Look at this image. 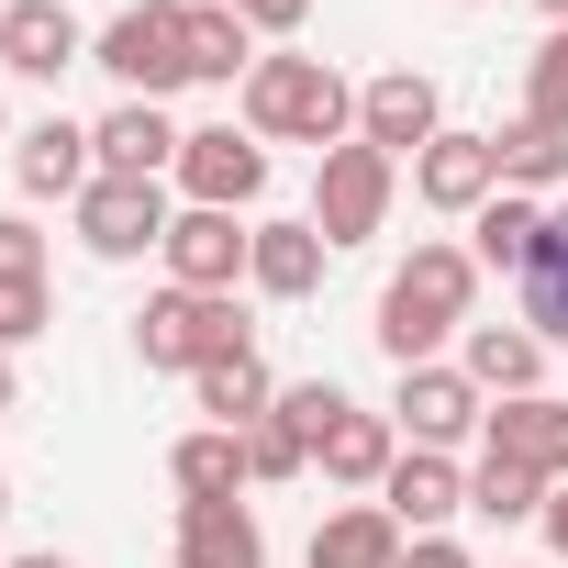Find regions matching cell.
<instances>
[{
	"mask_svg": "<svg viewBox=\"0 0 568 568\" xmlns=\"http://www.w3.org/2000/svg\"><path fill=\"white\" fill-rule=\"evenodd\" d=\"M402 524H390V501H346V513H324L313 524V568H402Z\"/></svg>",
	"mask_w": 568,
	"mask_h": 568,
	"instance_id": "cell-21",
	"label": "cell"
},
{
	"mask_svg": "<svg viewBox=\"0 0 568 568\" xmlns=\"http://www.w3.org/2000/svg\"><path fill=\"white\" fill-rule=\"evenodd\" d=\"M256 335H245V313H234V291H156L145 313H134V357L145 368H179V379H201V368H223V357H245Z\"/></svg>",
	"mask_w": 568,
	"mask_h": 568,
	"instance_id": "cell-3",
	"label": "cell"
},
{
	"mask_svg": "<svg viewBox=\"0 0 568 568\" xmlns=\"http://www.w3.org/2000/svg\"><path fill=\"white\" fill-rule=\"evenodd\" d=\"M446 12H468V0H446Z\"/></svg>",
	"mask_w": 568,
	"mask_h": 568,
	"instance_id": "cell-40",
	"label": "cell"
},
{
	"mask_svg": "<svg viewBox=\"0 0 568 568\" xmlns=\"http://www.w3.org/2000/svg\"><path fill=\"white\" fill-rule=\"evenodd\" d=\"M179 34H190V79H245L256 68V34H245V12L234 0H179Z\"/></svg>",
	"mask_w": 568,
	"mask_h": 568,
	"instance_id": "cell-22",
	"label": "cell"
},
{
	"mask_svg": "<svg viewBox=\"0 0 568 568\" xmlns=\"http://www.w3.org/2000/svg\"><path fill=\"white\" fill-rule=\"evenodd\" d=\"M479 435H490V457H513V468H535L546 490H568V402L524 390V402H501Z\"/></svg>",
	"mask_w": 568,
	"mask_h": 568,
	"instance_id": "cell-15",
	"label": "cell"
},
{
	"mask_svg": "<svg viewBox=\"0 0 568 568\" xmlns=\"http://www.w3.org/2000/svg\"><path fill=\"white\" fill-rule=\"evenodd\" d=\"M490 145H501V190H524V201L568 179V134H557V123H513V134H490Z\"/></svg>",
	"mask_w": 568,
	"mask_h": 568,
	"instance_id": "cell-28",
	"label": "cell"
},
{
	"mask_svg": "<svg viewBox=\"0 0 568 568\" xmlns=\"http://www.w3.org/2000/svg\"><path fill=\"white\" fill-rule=\"evenodd\" d=\"M546 23H568V0H546Z\"/></svg>",
	"mask_w": 568,
	"mask_h": 568,
	"instance_id": "cell-38",
	"label": "cell"
},
{
	"mask_svg": "<svg viewBox=\"0 0 568 568\" xmlns=\"http://www.w3.org/2000/svg\"><path fill=\"white\" fill-rule=\"evenodd\" d=\"M535 234H546V201H524V190H501V201H479V212H468V256H479V267H501V278H524V267H535Z\"/></svg>",
	"mask_w": 568,
	"mask_h": 568,
	"instance_id": "cell-23",
	"label": "cell"
},
{
	"mask_svg": "<svg viewBox=\"0 0 568 568\" xmlns=\"http://www.w3.org/2000/svg\"><path fill=\"white\" fill-rule=\"evenodd\" d=\"M468 302H479V256L468 245H413L379 291V357L390 368H435L446 335H468Z\"/></svg>",
	"mask_w": 568,
	"mask_h": 568,
	"instance_id": "cell-1",
	"label": "cell"
},
{
	"mask_svg": "<svg viewBox=\"0 0 568 568\" xmlns=\"http://www.w3.org/2000/svg\"><path fill=\"white\" fill-rule=\"evenodd\" d=\"M0 123H12V112H0Z\"/></svg>",
	"mask_w": 568,
	"mask_h": 568,
	"instance_id": "cell-42",
	"label": "cell"
},
{
	"mask_svg": "<svg viewBox=\"0 0 568 568\" xmlns=\"http://www.w3.org/2000/svg\"><path fill=\"white\" fill-rule=\"evenodd\" d=\"M468 379H479V402H524L535 379H546V335L535 324H468V357H457Z\"/></svg>",
	"mask_w": 568,
	"mask_h": 568,
	"instance_id": "cell-20",
	"label": "cell"
},
{
	"mask_svg": "<svg viewBox=\"0 0 568 568\" xmlns=\"http://www.w3.org/2000/svg\"><path fill=\"white\" fill-rule=\"evenodd\" d=\"M90 145H101V179H168L190 134H179L156 101H112V112L90 123Z\"/></svg>",
	"mask_w": 568,
	"mask_h": 568,
	"instance_id": "cell-14",
	"label": "cell"
},
{
	"mask_svg": "<svg viewBox=\"0 0 568 568\" xmlns=\"http://www.w3.org/2000/svg\"><path fill=\"white\" fill-rule=\"evenodd\" d=\"M0 278H45V234L23 212H0Z\"/></svg>",
	"mask_w": 568,
	"mask_h": 568,
	"instance_id": "cell-32",
	"label": "cell"
},
{
	"mask_svg": "<svg viewBox=\"0 0 568 568\" xmlns=\"http://www.w3.org/2000/svg\"><path fill=\"white\" fill-rule=\"evenodd\" d=\"M379 501H390V524H402V535H446V524L468 513V479H457L435 446H413V457L379 479Z\"/></svg>",
	"mask_w": 568,
	"mask_h": 568,
	"instance_id": "cell-19",
	"label": "cell"
},
{
	"mask_svg": "<svg viewBox=\"0 0 568 568\" xmlns=\"http://www.w3.org/2000/svg\"><path fill=\"white\" fill-rule=\"evenodd\" d=\"M524 123H557L568 134V23L535 45V68H524Z\"/></svg>",
	"mask_w": 568,
	"mask_h": 568,
	"instance_id": "cell-30",
	"label": "cell"
},
{
	"mask_svg": "<svg viewBox=\"0 0 568 568\" xmlns=\"http://www.w3.org/2000/svg\"><path fill=\"white\" fill-rule=\"evenodd\" d=\"M156 256H168V291H234L245 256H256V223H234V212H179Z\"/></svg>",
	"mask_w": 568,
	"mask_h": 568,
	"instance_id": "cell-10",
	"label": "cell"
},
{
	"mask_svg": "<svg viewBox=\"0 0 568 568\" xmlns=\"http://www.w3.org/2000/svg\"><path fill=\"white\" fill-rule=\"evenodd\" d=\"M535 524H546V546H557V568H568V490H546V513H535Z\"/></svg>",
	"mask_w": 568,
	"mask_h": 568,
	"instance_id": "cell-35",
	"label": "cell"
},
{
	"mask_svg": "<svg viewBox=\"0 0 568 568\" xmlns=\"http://www.w3.org/2000/svg\"><path fill=\"white\" fill-rule=\"evenodd\" d=\"M168 223H179V212H168V179H90V190H79V245L112 256V267H123V256H156Z\"/></svg>",
	"mask_w": 568,
	"mask_h": 568,
	"instance_id": "cell-7",
	"label": "cell"
},
{
	"mask_svg": "<svg viewBox=\"0 0 568 568\" xmlns=\"http://www.w3.org/2000/svg\"><path fill=\"white\" fill-rule=\"evenodd\" d=\"M302 468H313V435H302L291 413L245 424V479H302Z\"/></svg>",
	"mask_w": 568,
	"mask_h": 568,
	"instance_id": "cell-29",
	"label": "cell"
},
{
	"mask_svg": "<svg viewBox=\"0 0 568 568\" xmlns=\"http://www.w3.org/2000/svg\"><path fill=\"white\" fill-rule=\"evenodd\" d=\"M45 324H57V291H45V278H0V357L34 346Z\"/></svg>",
	"mask_w": 568,
	"mask_h": 568,
	"instance_id": "cell-31",
	"label": "cell"
},
{
	"mask_svg": "<svg viewBox=\"0 0 568 568\" xmlns=\"http://www.w3.org/2000/svg\"><path fill=\"white\" fill-rule=\"evenodd\" d=\"M524 291V324L546 335V346H568V201L546 212V234H535V267L513 278Z\"/></svg>",
	"mask_w": 568,
	"mask_h": 568,
	"instance_id": "cell-25",
	"label": "cell"
},
{
	"mask_svg": "<svg viewBox=\"0 0 568 568\" xmlns=\"http://www.w3.org/2000/svg\"><path fill=\"white\" fill-rule=\"evenodd\" d=\"M179 201L190 212H256V190H267V145L256 134H234V123H201L190 145H179Z\"/></svg>",
	"mask_w": 568,
	"mask_h": 568,
	"instance_id": "cell-6",
	"label": "cell"
},
{
	"mask_svg": "<svg viewBox=\"0 0 568 568\" xmlns=\"http://www.w3.org/2000/svg\"><path fill=\"white\" fill-rule=\"evenodd\" d=\"M12 390H23V379H12V357H0V413H12Z\"/></svg>",
	"mask_w": 568,
	"mask_h": 568,
	"instance_id": "cell-37",
	"label": "cell"
},
{
	"mask_svg": "<svg viewBox=\"0 0 568 568\" xmlns=\"http://www.w3.org/2000/svg\"><path fill=\"white\" fill-rule=\"evenodd\" d=\"M168 479H179V501H234L245 490V435H223V424L179 435L168 446Z\"/></svg>",
	"mask_w": 568,
	"mask_h": 568,
	"instance_id": "cell-26",
	"label": "cell"
},
{
	"mask_svg": "<svg viewBox=\"0 0 568 568\" xmlns=\"http://www.w3.org/2000/svg\"><path fill=\"white\" fill-rule=\"evenodd\" d=\"M413 201H424V212H479V201H501V145H490V134H435V145L413 156Z\"/></svg>",
	"mask_w": 568,
	"mask_h": 568,
	"instance_id": "cell-11",
	"label": "cell"
},
{
	"mask_svg": "<svg viewBox=\"0 0 568 568\" xmlns=\"http://www.w3.org/2000/svg\"><path fill=\"white\" fill-rule=\"evenodd\" d=\"M390 424H402L413 446H435V457H446L457 435H479V424H490V402H479V379H468V368H446V357H435V368H402Z\"/></svg>",
	"mask_w": 568,
	"mask_h": 568,
	"instance_id": "cell-9",
	"label": "cell"
},
{
	"mask_svg": "<svg viewBox=\"0 0 568 568\" xmlns=\"http://www.w3.org/2000/svg\"><path fill=\"white\" fill-rule=\"evenodd\" d=\"M324 256H335V245H324V223H313V212H302V223H256L245 278H256L267 302H313V291H324Z\"/></svg>",
	"mask_w": 568,
	"mask_h": 568,
	"instance_id": "cell-18",
	"label": "cell"
},
{
	"mask_svg": "<svg viewBox=\"0 0 568 568\" xmlns=\"http://www.w3.org/2000/svg\"><path fill=\"white\" fill-rule=\"evenodd\" d=\"M390 190H402V156H379V145H335L324 168H313V223H324V245H368L379 223H390Z\"/></svg>",
	"mask_w": 568,
	"mask_h": 568,
	"instance_id": "cell-5",
	"label": "cell"
},
{
	"mask_svg": "<svg viewBox=\"0 0 568 568\" xmlns=\"http://www.w3.org/2000/svg\"><path fill=\"white\" fill-rule=\"evenodd\" d=\"M12 179H23V201H79V190L101 179V145H90V123L45 112V123L12 145Z\"/></svg>",
	"mask_w": 568,
	"mask_h": 568,
	"instance_id": "cell-13",
	"label": "cell"
},
{
	"mask_svg": "<svg viewBox=\"0 0 568 568\" xmlns=\"http://www.w3.org/2000/svg\"><path fill=\"white\" fill-rule=\"evenodd\" d=\"M468 513H479V524H535V513H546V479L513 468V457H479V468H468Z\"/></svg>",
	"mask_w": 568,
	"mask_h": 568,
	"instance_id": "cell-27",
	"label": "cell"
},
{
	"mask_svg": "<svg viewBox=\"0 0 568 568\" xmlns=\"http://www.w3.org/2000/svg\"><path fill=\"white\" fill-rule=\"evenodd\" d=\"M179 568H267L256 501H179Z\"/></svg>",
	"mask_w": 568,
	"mask_h": 568,
	"instance_id": "cell-17",
	"label": "cell"
},
{
	"mask_svg": "<svg viewBox=\"0 0 568 568\" xmlns=\"http://www.w3.org/2000/svg\"><path fill=\"white\" fill-rule=\"evenodd\" d=\"M402 568H468V546H457V535H413V546H402Z\"/></svg>",
	"mask_w": 568,
	"mask_h": 568,
	"instance_id": "cell-34",
	"label": "cell"
},
{
	"mask_svg": "<svg viewBox=\"0 0 568 568\" xmlns=\"http://www.w3.org/2000/svg\"><path fill=\"white\" fill-rule=\"evenodd\" d=\"M190 402H201V413H212L223 435H245V424H267V413H278V379H267V357L245 346V357L201 368V379H190Z\"/></svg>",
	"mask_w": 568,
	"mask_h": 568,
	"instance_id": "cell-24",
	"label": "cell"
},
{
	"mask_svg": "<svg viewBox=\"0 0 568 568\" xmlns=\"http://www.w3.org/2000/svg\"><path fill=\"white\" fill-rule=\"evenodd\" d=\"M245 134H256V145H313V156H335V145L357 134V90H346L324 57H256V68H245Z\"/></svg>",
	"mask_w": 568,
	"mask_h": 568,
	"instance_id": "cell-2",
	"label": "cell"
},
{
	"mask_svg": "<svg viewBox=\"0 0 568 568\" xmlns=\"http://www.w3.org/2000/svg\"><path fill=\"white\" fill-rule=\"evenodd\" d=\"M12 568H79V557H57V546H34V557H12Z\"/></svg>",
	"mask_w": 568,
	"mask_h": 568,
	"instance_id": "cell-36",
	"label": "cell"
},
{
	"mask_svg": "<svg viewBox=\"0 0 568 568\" xmlns=\"http://www.w3.org/2000/svg\"><path fill=\"white\" fill-rule=\"evenodd\" d=\"M234 12H245V34H302L313 0H234Z\"/></svg>",
	"mask_w": 568,
	"mask_h": 568,
	"instance_id": "cell-33",
	"label": "cell"
},
{
	"mask_svg": "<svg viewBox=\"0 0 568 568\" xmlns=\"http://www.w3.org/2000/svg\"><path fill=\"white\" fill-rule=\"evenodd\" d=\"M313 468H324L335 490H379V479L402 468V424H390V413H357V402H346V413L324 424V446H313Z\"/></svg>",
	"mask_w": 568,
	"mask_h": 568,
	"instance_id": "cell-16",
	"label": "cell"
},
{
	"mask_svg": "<svg viewBox=\"0 0 568 568\" xmlns=\"http://www.w3.org/2000/svg\"><path fill=\"white\" fill-rule=\"evenodd\" d=\"M546 568H557V557H546Z\"/></svg>",
	"mask_w": 568,
	"mask_h": 568,
	"instance_id": "cell-43",
	"label": "cell"
},
{
	"mask_svg": "<svg viewBox=\"0 0 568 568\" xmlns=\"http://www.w3.org/2000/svg\"><path fill=\"white\" fill-rule=\"evenodd\" d=\"M0 68H12V79H68V68H90L79 12H68V0H12V12H0Z\"/></svg>",
	"mask_w": 568,
	"mask_h": 568,
	"instance_id": "cell-12",
	"label": "cell"
},
{
	"mask_svg": "<svg viewBox=\"0 0 568 568\" xmlns=\"http://www.w3.org/2000/svg\"><path fill=\"white\" fill-rule=\"evenodd\" d=\"M0 12H12V0H0Z\"/></svg>",
	"mask_w": 568,
	"mask_h": 568,
	"instance_id": "cell-41",
	"label": "cell"
},
{
	"mask_svg": "<svg viewBox=\"0 0 568 568\" xmlns=\"http://www.w3.org/2000/svg\"><path fill=\"white\" fill-rule=\"evenodd\" d=\"M0 513H12V479H0Z\"/></svg>",
	"mask_w": 568,
	"mask_h": 568,
	"instance_id": "cell-39",
	"label": "cell"
},
{
	"mask_svg": "<svg viewBox=\"0 0 568 568\" xmlns=\"http://www.w3.org/2000/svg\"><path fill=\"white\" fill-rule=\"evenodd\" d=\"M90 68L123 79V101H168L190 79V34H179V0H134V12H112L90 34Z\"/></svg>",
	"mask_w": 568,
	"mask_h": 568,
	"instance_id": "cell-4",
	"label": "cell"
},
{
	"mask_svg": "<svg viewBox=\"0 0 568 568\" xmlns=\"http://www.w3.org/2000/svg\"><path fill=\"white\" fill-rule=\"evenodd\" d=\"M435 134H446V101H435L424 68H379V79L357 90V145H379V156H424Z\"/></svg>",
	"mask_w": 568,
	"mask_h": 568,
	"instance_id": "cell-8",
	"label": "cell"
}]
</instances>
